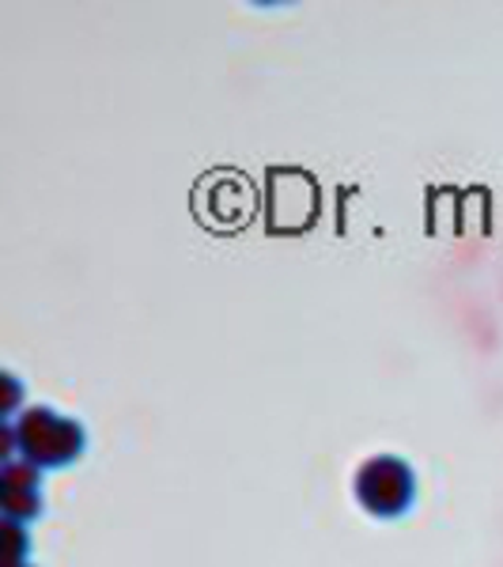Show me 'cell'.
Listing matches in <instances>:
<instances>
[{"mask_svg":"<svg viewBox=\"0 0 503 567\" xmlns=\"http://www.w3.org/2000/svg\"><path fill=\"white\" fill-rule=\"evenodd\" d=\"M12 424H16V439H20V454L27 462L39 465V470L72 465L88 446L84 424H80V420H72V416L53 413L50 405L23 409Z\"/></svg>","mask_w":503,"mask_h":567,"instance_id":"obj_1","label":"cell"},{"mask_svg":"<svg viewBox=\"0 0 503 567\" xmlns=\"http://www.w3.org/2000/svg\"><path fill=\"white\" fill-rule=\"evenodd\" d=\"M356 499L360 507L374 518H401L409 507H413L417 496V477L409 470L406 458H394V454H374L356 470Z\"/></svg>","mask_w":503,"mask_h":567,"instance_id":"obj_2","label":"cell"},{"mask_svg":"<svg viewBox=\"0 0 503 567\" xmlns=\"http://www.w3.org/2000/svg\"><path fill=\"white\" fill-rule=\"evenodd\" d=\"M0 511L8 523H34L42 515V499L31 488H0Z\"/></svg>","mask_w":503,"mask_h":567,"instance_id":"obj_3","label":"cell"},{"mask_svg":"<svg viewBox=\"0 0 503 567\" xmlns=\"http://www.w3.org/2000/svg\"><path fill=\"white\" fill-rule=\"evenodd\" d=\"M0 488H31V492H39V484H42V470L34 462H27V458H12V462H4V473H0Z\"/></svg>","mask_w":503,"mask_h":567,"instance_id":"obj_4","label":"cell"},{"mask_svg":"<svg viewBox=\"0 0 503 567\" xmlns=\"http://www.w3.org/2000/svg\"><path fill=\"white\" fill-rule=\"evenodd\" d=\"M4 567H23L27 564V553H31V537H27L23 523H8L4 518Z\"/></svg>","mask_w":503,"mask_h":567,"instance_id":"obj_5","label":"cell"},{"mask_svg":"<svg viewBox=\"0 0 503 567\" xmlns=\"http://www.w3.org/2000/svg\"><path fill=\"white\" fill-rule=\"evenodd\" d=\"M4 386H8L4 413H16V405H20V382H16V374H4Z\"/></svg>","mask_w":503,"mask_h":567,"instance_id":"obj_6","label":"cell"},{"mask_svg":"<svg viewBox=\"0 0 503 567\" xmlns=\"http://www.w3.org/2000/svg\"><path fill=\"white\" fill-rule=\"evenodd\" d=\"M23 567H34V564H23Z\"/></svg>","mask_w":503,"mask_h":567,"instance_id":"obj_7","label":"cell"}]
</instances>
